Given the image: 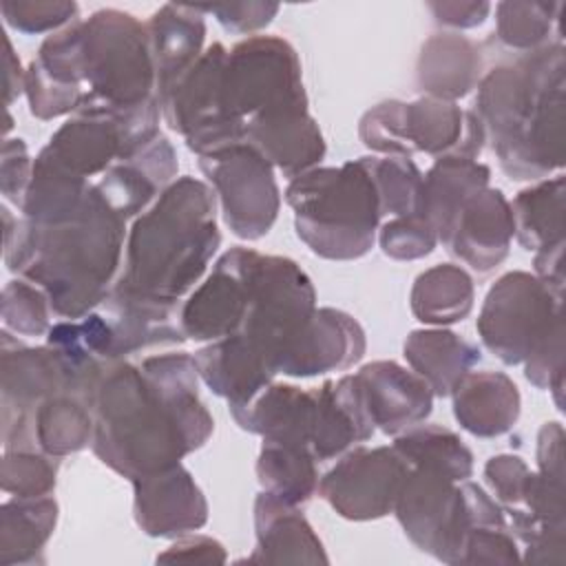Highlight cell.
Segmentation results:
<instances>
[{
  "instance_id": "bcb514c9",
  "label": "cell",
  "mask_w": 566,
  "mask_h": 566,
  "mask_svg": "<svg viewBox=\"0 0 566 566\" xmlns=\"http://www.w3.org/2000/svg\"><path fill=\"white\" fill-rule=\"evenodd\" d=\"M522 562L515 535L509 528L506 517L478 522L469 528L460 564H517Z\"/></svg>"
},
{
  "instance_id": "6da1fadb",
  "label": "cell",
  "mask_w": 566,
  "mask_h": 566,
  "mask_svg": "<svg viewBox=\"0 0 566 566\" xmlns=\"http://www.w3.org/2000/svg\"><path fill=\"white\" fill-rule=\"evenodd\" d=\"M195 356L168 352L113 363L93 396L91 449L102 464L137 480L179 464L201 449L214 420L199 398Z\"/></svg>"
},
{
  "instance_id": "d6a6232c",
  "label": "cell",
  "mask_w": 566,
  "mask_h": 566,
  "mask_svg": "<svg viewBox=\"0 0 566 566\" xmlns=\"http://www.w3.org/2000/svg\"><path fill=\"white\" fill-rule=\"evenodd\" d=\"M55 497H11L0 506V564H38L57 524Z\"/></svg>"
},
{
  "instance_id": "f5cc1de1",
  "label": "cell",
  "mask_w": 566,
  "mask_h": 566,
  "mask_svg": "<svg viewBox=\"0 0 566 566\" xmlns=\"http://www.w3.org/2000/svg\"><path fill=\"white\" fill-rule=\"evenodd\" d=\"M537 471L555 478H564V427L557 420L544 422L537 431Z\"/></svg>"
},
{
  "instance_id": "ffe728a7",
  "label": "cell",
  "mask_w": 566,
  "mask_h": 566,
  "mask_svg": "<svg viewBox=\"0 0 566 566\" xmlns=\"http://www.w3.org/2000/svg\"><path fill=\"white\" fill-rule=\"evenodd\" d=\"M245 310V281L228 250L217 259L212 272L188 294L179 307V325L186 340L212 343L237 334Z\"/></svg>"
},
{
  "instance_id": "11a10c76",
  "label": "cell",
  "mask_w": 566,
  "mask_h": 566,
  "mask_svg": "<svg viewBox=\"0 0 566 566\" xmlns=\"http://www.w3.org/2000/svg\"><path fill=\"white\" fill-rule=\"evenodd\" d=\"M24 73L20 66V57L13 53V44L4 40V106L9 108L24 93Z\"/></svg>"
},
{
  "instance_id": "52a82bcc",
  "label": "cell",
  "mask_w": 566,
  "mask_h": 566,
  "mask_svg": "<svg viewBox=\"0 0 566 566\" xmlns=\"http://www.w3.org/2000/svg\"><path fill=\"white\" fill-rule=\"evenodd\" d=\"M394 515L418 551L458 566L469 528L502 517L504 509L475 482H455L436 469L409 467Z\"/></svg>"
},
{
  "instance_id": "7bdbcfd3",
  "label": "cell",
  "mask_w": 566,
  "mask_h": 566,
  "mask_svg": "<svg viewBox=\"0 0 566 566\" xmlns=\"http://www.w3.org/2000/svg\"><path fill=\"white\" fill-rule=\"evenodd\" d=\"M2 325L18 336H46L55 316L49 296L31 281L18 276L2 287Z\"/></svg>"
},
{
  "instance_id": "5bb4252c",
  "label": "cell",
  "mask_w": 566,
  "mask_h": 566,
  "mask_svg": "<svg viewBox=\"0 0 566 566\" xmlns=\"http://www.w3.org/2000/svg\"><path fill=\"white\" fill-rule=\"evenodd\" d=\"M69 394V374L51 345L31 347L0 332V422L2 447L35 449L31 431L33 409L55 396Z\"/></svg>"
},
{
  "instance_id": "b9f144b4",
  "label": "cell",
  "mask_w": 566,
  "mask_h": 566,
  "mask_svg": "<svg viewBox=\"0 0 566 566\" xmlns=\"http://www.w3.org/2000/svg\"><path fill=\"white\" fill-rule=\"evenodd\" d=\"M60 458L38 449H7L0 462V486L13 497H44L57 484Z\"/></svg>"
},
{
  "instance_id": "ee69618b",
  "label": "cell",
  "mask_w": 566,
  "mask_h": 566,
  "mask_svg": "<svg viewBox=\"0 0 566 566\" xmlns=\"http://www.w3.org/2000/svg\"><path fill=\"white\" fill-rule=\"evenodd\" d=\"M4 22L27 35L55 33L77 20L80 7L71 0H2Z\"/></svg>"
},
{
  "instance_id": "9a60e30c",
  "label": "cell",
  "mask_w": 566,
  "mask_h": 566,
  "mask_svg": "<svg viewBox=\"0 0 566 566\" xmlns=\"http://www.w3.org/2000/svg\"><path fill=\"white\" fill-rule=\"evenodd\" d=\"M407 471L394 447H352L318 478V495L349 522L380 520L394 513Z\"/></svg>"
},
{
  "instance_id": "ba28073f",
  "label": "cell",
  "mask_w": 566,
  "mask_h": 566,
  "mask_svg": "<svg viewBox=\"0 0 566 566\" xmlns=\"http://www.w3.org/2000/svg\"><path fill=\"white\" fill-rule=\"evenodd\" d=\"M358 137L365 148L387 157L460 155L478 159L486 135L473 111L422 95L411 102L385 99L363 113Z\"/></svg>"
},
{
  "instance_id": "4dcf8cb0",
  "label": "cell",
  "mask_w": 566,
  "mask_h": 566,
  "mask_svg": "<svg viewBox=\"0 0 566 566\" xmlns=\"http://www.w3.org/2000/svg\"><path fill=\"white\" fill-rule=\"evenodd\" d=\"M402 356L411 371H416L431 387L433 396L444 398L482 358V352L460 334L431 327L413 329L405 338Z\"/></svg>"
},
{
  "instance_id": "8fae6325",
  "label": "cell",
  "mask_w": 566,
  "mask_h": 566,
  "mask_svg": "<svg viewBox=\"0 0 566 566\" xmlns=\"http://www.w3.org/2000/svg\"><path fill=\"white\" fill-rule=\"evenodd\" d=\"M564 327V292L531 272L502 274L486 292L475 329L504 365H522L555 329Z\"/></svg>"
},
{
  "instance_id": "30bf717a",
  "label": "cell",
  "mask_w": 566,
  "mask_h": 566,
  "mask_svg": "<svg viewBox=\"0 0 566 566\" xmlns=\"http://www.w3.org/2000/svg\"><path fill=\"white\" fill-rule=\"evenodd\" d=\"M221 106L243 130L254 119L307 111L296 49L279 35H250L228 49Z\"/></svg>"
},
{
  "instance_id": "e575fe53",
  "label": "cell",
  "mask_w": 566,
  "mask_h": 566,
  "mask_svg": "<svg viewBox=\"0 0 566 566\" xmlns=\"http://www.w3.org/2000/svg\"><path fill=\"white\" fill-rule=\"evenodd\" d=\"M318 460L307 444L263 438L256 458V480L261 491L276 500L305 506L318 491Z\"/></svg>"
},
{
  "instance_id": "f35d334b",
  "label": "cell",
  "mask_w": 566,
  "mask_h": 566,
  "mask_svg": "<svg viewBox=\"0 0 566 566\" xmlns=\"http://www.w3.org/2000/svg\"><path fill=\"white\" fill-rule=\"evenodd\" d=\"M409 467H427L447 473L455 482L473 475V453L464 440L442 424H416L398 436L391 444Z\"/></svg>"
},
{
  "instance_id": "681fc988",
  "label": "cell",
  "mask_w": 566,
  "mask_h": 566,
  "mask_svg": "<svg viewBox=\"0 0 566 566\" xmlns=\"http://www.w3.org/2000/svg\"><path fill=\"white\" fill-rule=\"evenodd\" d=\"M33 159L29 157L27 144L20 137H7L0 150V190L7 201L22 206L27 186L31 181Z\"/></svg>"
},
{
  "instance_id": "1f68e13d",
  "label": "cell",
  "mask_w": 566,
  "mask_h": 566,
  "mask_svg": "<svg viewBox=\"0 0 566 566\" xmlns=\"http://www.w3.org/2000/svg\"><path fill=\"white\" fill-rule=\"evenodd\" d=\"M491 181V168L478 159L444 155L438 157L427 172H422L420 210L438 232V243L449 223L462 208V203L486 188Z\"/></svg>"
},
{
  "instance_id": "ac0fdd59",
  "label": "cell",
  "mask_w": 566,
  "mask_h": 566,
  "mask_svg": "<svg viewBox=\"0 0 566 566\" xmlns=\"http://www.w3.org/2000/svg\"><path fill=\"white\" fill-rule=\"evenodd\" d=\"M367 336L360 323L336 307H316L303 332L279 360V374L314 378L345 371L363 360Z\"/></svg>"
},
{
  "instance_id": "816d5d0a",
  "label": "cell",
  "mask_w": 566,
  "mask_h": 566,
  "mask_svg": "<svg viewBox=\"0 0 566 566\" xmlns=\"http://www.w3.org/2000/svg\"><path fill=\"white\" fill-rule=\"evenodd\" d=\"M433 20L449 29H475L484 24L491 13V4L484 0L478 2H427Z\"/></svg>"
},
{
  "instance_id": "f6af8a7d",
  "label": "cell",
  "mask_w": 566,
  "mask_h": 566,
  "mask_svg": "<svg viewBox=\"0 0 566 566\" xmlns=\"http://www.w3.org/2000/svg\"><path fill=\"white\" fill-rule=\"evenodd\" d=\"M376 239L382 254L396 261L429 256L438 245V232L422 214L391 217L378 228Z\"/></svg>"
},
{
  "instance_id": "7dc6e473",
  "label": "cell",
  "mask_w": 566,
  "mask_h": 566,
  "mask_svg": "<svg viewBox=\"0 0 566 566\" xmlns=\"http://www.w3.org/2000/svg\"><path fill=\"white\" fill-rule=\"evenodd\" d=\"M531 473L528 464L515 453H497L484 464V480L502 509L522 506Z\"/></svg>"
},
{
  "instance_id": "cb8c5ba5",
  "label": "cell",
  "mask_w": 566,
  "mask_h": 566,
  "mask_svg": "<svg viewBox=\"0 0 566 566\" xmlns=\"http://www.w3.org/2000/svg\"><path fill=\"white\" fill-rule=\"evenodd\" d=\"M53 161L88 179L104 175L115 161L133 157L124 128L108 117L73 115L66 119L42 148Z\"/></svg>"
},
{
  "instance_id": "8992f818",
  "label": "cell",
  "mask_w": 566,
  "mask_h": 566,
  "mask_svg": "<svg viewBox=\"0 0 566 566\" xmlns=\"http://www.w3.org/2000/svg\"><path fill=\"white\" fill-rule=\"evenodd\" d=\"M285 201L296 237L321 259L356 261L376 243L382 212L365 157L290 179Z\"/></svg>"
},
{
  "instance_id": "e0dca14e",
  "label": "cell",
  "mask_w": 566,
  "mask_h": 566,
  "mask_svg": "<svg viewBox=\"0 0 566 566\" xmlns=\"http://www.w3.org/2000/svg\"><path fill=\"white\" fill-rule=\"evenodd\" d=\"M130 484L133 517L148 537L177 539L206 526L208 500L181 462Z\"/></svg>"
},
{
  "instance_id": "d4e9b609",
  "label": "cell",
  "mask_w": 566,
  "mask_h": 566,
  "mask_svg": "<svg viewBox=\"0 0 566 566\" xmlns=\"http://www.w3.org/2000/svg\"><path fill=\"white\" fill-rule=\"evenodd\" d=\"M195 365L203 385L228 400L241 405L270 385L276 376L272 360L241 334H232L195 352Z\"/></svg>"
},
{
  "instance_id": "f1b7e54d",
  "label": "cell",
  "mask_w": 566,
  "mask_h": 566,
  "mask_svg": "<svg viewBox=\"0 0 566 566\" xmlns=\"http://www.w3.org/2000/svg\"><path fill=\"white\" fill-rule=\"evenodd\" d=\"M243 142L256 148L287 179L316 168L327 150L323 133L310 111L248 122Z\"/></svg>"
},
{
  "instance_id": "74e56055",
  "label": "cell",
  "mask_w": 566,
  "mask_h": 566,
  "mask_svg": "<svg viewBox=\"0 0 566 566\" xmlns=\"http://www.w3.org/2000/svg\"><path fill=\"white\" fill-rule=\"evenodd\" d=\"M33 444L55 458L86 449L93 442V407L73 394H55L42 400L31 413Z\"/></svg>"
},
{
  "instance_id": "8d00e7d4",
  "label": "cell",
  "mask_w": 566,
  "mask_h": 566,
  "mask_svg": "<svg viewBox=\"0 0 566 566\" xmlns=\"http://www.w3.org/2000/svg\"><path fill=\"white\" fill-rule=\"evenodd\" d=\"M91 188L93 181L75 177L40 150L33 159V172L20 212L35 223H62L82 208Z\"/></svg>"
},
{
  "instance_id": "484cf974",
  "label": "cell",
  "mask_w": 566,
  "mask_h": 566,
  "mask_svg": "<svg viewBox=\"0 0 566 566\" xmlns=\"http://www.w3.org/2000/svg\"><path fill=\"white\" fill-rule=\"evenodd\" d=\"M159 95L206 51V13L199 4H161L146 22Z\"/></svg>"
},
{
  "instance_id": "ab89813d",
  "label": "cell",
  "mask_w": 566,
  "mask_h": 566,
  "mask_svg": "<svg viewBox=\"0 0 566 566\" xmlns=\"http://www.w3.org/2000/svg\"><path fill=\"white\" fill-rule=\"evenodd\" d=\"M564 2H520L504 0L495 7V38L506 49L524 55L551 44L553 31H557L559 11Z\"/></svg>"
},
{
  "instance_id": "4316f807",
  "label": "cell",
  "mask_w": 566,
  "mask_h": 566,
  "mask_svg": "<svg viewBox=\"0 0 566 566\" xmlns=\"http://www.w3.org/2000/svg\"><path fill=\"white\" fill-rule=\"evenodd\" d=\"M449 396L455 422L475 438L509 433L522 411L520 389L504 371H469Z\"/></svg>"
},
{
  "instance_id": "d590c367",
  "label": "cell",
  "mask_w": 566,
  "mask_h": 566,
  "mask_svg": "<svg viewBox=\"0 0 566 566\" xmlns=\"http://www.w3.org/2000/svg\"><path fill=\"white\" fill-rule=\"evenodd\" d=\"M511 203L515 239L526 252H539L553 243L566 241V179L564 175L539 179L515 195Z\"/></svg>"
},
{
  "instance_id": "2e32d148",
  "label": "cell",
  "mask_w": 566,
  "mask_h": 566,
  "mask_svg": "<svg viewBox=\"0 0 566 566\" xmlns=\"http://www.w3.org/2000/svg\"><path fill=\"white\" fill-rule=\"evenodd\" d=\"M513 237L509 199L500 188L486 186L462 203L440 243L451 256L484 276L504 263Z\"/></svg>"
},
{
  "instance_id": "44dd1931",
  "label": "cell",
  "mask_w": 566,
  "mask_h": 566,
  "mask_svg": "<svg viewBox=\"0 0 566 566\" xmlns=\"http://www.w3.org/2000/svg\"><path fill=\"white\" fill-rule=\"evenodd\" d=\"M177 179V153L159 135L128 159L115 161L97 181L102 199L126 221L137 219Z\"/></svg>"
},
{
  "instance_id": "3957f363",
  "label": "cell",
  "mask_w": 566,
  "mask_h": 566,
  "mask_svg": "<svg viewBox=\"0 0 566 566\" xmlns=\"http://www.w3.org/2000/svg\"><path fill=\"white\" fill-rule=\"evenodd\" d=\"M566 49L562 40L486 71L473 113L500 168L539 181L566 164Z\"/></svg>"
},
{
  "instance_id": "836d02e7",
  "label": "cell",
  "mask_w": 566,
  "mask_h": 566,
  "mask_svg": "<svg viewBox=\"0 0 566 566\" xmlns=\"http://www.w3.org/2000/svg\"><path fill=\"white\" fill-rule=\"evenodd\" d=\"M475 301L471 274L455 263H438L420 272L409 292V307L416 321L447 327L464 321Z\"/></svg>"
},
{
  "instance_id": "7c38bea8",
  "label": "cell",
  "mask_w": 566,
  "mask_h": 566,
  "mask_svg": "<svg viewBox=\"0 0 566 566\" xmlns=\"http://www.w3.org/2000/svg\"><path fill=\"white\" fill-rule=\"evenodd\" d=\"M199 170L212 188L230 232L243 241L263 239L281 210L274 166L248 142L199 157Z\"/></svg>"
},
{
  "instance_id": "db71d44e",
  "label": "cell",
  "mask_w": 566,
  "mask_h": 566,
  "mask_svg": "<svg viewBox=\"0 0 566 566\" xmlns=\"http://www.w3.org/2000/svg\"><path fill=\"white\" fill-rule=\"evenodd\" d=\"M564 248H566V241H559V243H553V245L535 252V256H533V274L537 279H542L544 283H548L557 292H564V283H566Z\"/></svg>"
},
{
  "instance_id": "603a6c76",
  "label": "cell",
  "mask_w": 566,
  "mask_h": 566,
  "mask_svg": "<svg viewBox=\"0 0 566 566\" xmlns=\"http://www.w3.org/2000/svg\"><path fill=\"white\" fill-rule=\"evenodd\" d=\"M254 551L250 564H327L323 542L301 506L285 504L261 491L254 500Z\"/></svg>"
},
{
  "instance_id": "60d3db41",
  "label": "cell",
  "mask_w": 566,
  "mask_h": 566,
  "mask_svg": "<svg viewBox=\"0 0 566 566\" xmlns=\"http://www.w3.org/2000/svg\"><path fill=\"white\" fill-rule=\"evenodd\" d=\"M371 179L380 197L382 217H405L418 214L422 170L409 157H387V155H365Z\"/></svg>"
},
{
  "instance_id": "c3c4849f",
  "label": "cell",
  "mask_w": 566,
  "mask_h": 566,
  "mask_svg": "<svg viewBox=\"0 0 566 566\" xmlns=\"http://www.w3.org/2000/svg\"><path fill=\"white\" fill-rule=\"evenodd\" d=\"M203 13L214 15V20L230 33H250L265 29L279 13L276 2H223V4H199Z\"/></svg>"
},
{
  "instance_id": "277c9868",
  "label": "cell",
  "mask_w": 566,
  "mask_h": 566,
  "mask_svg": "<svg viewBox=\"0 0 566 566\" xmlns=\"http://www.w3.org/2000/svg\"><path fill=\"white\" fill-rule=\"evenodd\" d=\"M219 243L212 188L190 175L177 177L133 219L124 270L115 285L157 301L179 303L195 290Z\"/></svg>"
},
{
  "instance_id": "4fadbf2b",
  "label": "cell",
  "mask_w": 566,
  "mask_h": 566,
  "mask_svg": "<svg viewBox=\"0 0 566 566\" xmlns=\"http://www.w3.org/2000/svg\"><path fill=\"white\" fill-rule=\"evenodd\" d=\"M226 57L228 49L221 42L208 44L201 57L159 95L161 119L199 157L243 142V128L221 106Z\"/></svg>"
},
{
  "instance_id": "7402d4cb",
  "label": "cell",
  "mask_w": 566,
  "mask_h": 566,
  "mask_svg": "<svg viewBox=\"0 0 566 566\" xmlns=\"http://www.w3.org/2000/svg\"><path fill=\"white\" fill-rule=\"evenodd\" d=\"M376 427L367 413L354 376L325 380L314 389V422L310 449L318 462L334 460L358 442H367Z\"/></svg>"
},
{
  "instance_id": "83f0119b",
  "label": "cell",
  "mask_w": 566,
  "mask_h": 566,
  "mask_svg": "<svg viewBox=\"0 0 566 566\" xmlns=\"http://www.w3.org/2000/svg\"><path fill=\"white\" fill-rule=\"evenodd\" d=\"M239 429L270 438L290 440L310 447L314 422V389H301L287 382H270L250 400L228 407Z\"/></svg>"
},
{
  "instance_id": "7a4b0ae2",
  "label": "cell",
  "mask_w": 566,
  "mask_h": 566,
  "mask_svg": "<svg viewBox=\"0 0 566 566\" xmlns=\"http://www.w3.org/2000/svg\"><path fill=\"white\" fill-rule=\"evenodd\" d=\"M4 265L35 283L55 318L77 321L95 310L119 276L126 248V219L88 190L82 208L62 223L13 219L2 206Z\"/></svg>"
},
{
  "instance_id": "d6986e66",
  "label": "cell",
  "mask_w": 566,
  "mask_h": 566,
  "mask_svg": "<svg viewBox=\"0 0 566 566\" xmlns=\"http://www.w3.org/2000/svg\"><path fill=\"white\" fill-rule=\"evenodd\" d=\"M367 413L385 436H398L431 416L433 391L416 371L396 360H374L352 374Z\"/></svg>"
},
{
  "instance_id": "f907efd6",
  "label": "cell",
  "mask_w": 566,
  "mask_h": 566,
  "mask_svg": "<svg viewBox=\"0 0 566 566\" xmlns=\"http://www.w3.org/2000/svg\"><path fill=\"white\" fill-rule=\"evenodd\" d=\"M228 555L221 542L208 535H184L177 537L172 546H168L164 553L157 555V562L161 564H226Z\"/></svg>"
},
{
  "instance_id": "9c48e42d",
  "label": "cell",
  "mask_w": 566,
  "mask_h": 566,
  "mask_svg": "<svg viewBox=\"0 0 566 566\" xmlns=\"http://www.w3.org/2000/svg\"><path fill=\"white\" fill-rule=\"evenodd\" d=\"M245 281L248 310L237 334L265 354L279 374V360L316 312L312 279L294 259L230 248Z\"/></svg>"
},
{
  "instance_id": "f546056e",
  "label": "cell",
  "mask_w": 566,
  "mask_h": 566,
  "mask_svg": "<svg viewBox=\"0 0 566 566\" xmlns=\"http://www.w3.org/2000/svg\"><path fill=\"white\" fill-rule=\"evenodd\" d=\"M482 66V51L473 40L453 31L433 33L420 46L416 82L429 97L458 102L480 84Z\"/></svg>"
},
{
  "instance_id": "5b68a950",
  "label": "cell",
  "mask_w": 566,
  "mask_h": 566,
  "mask_svg": "<svg viewBox=\"0 0 566 566\" xmlns=\"http://www.w3.org/2000/svg\"><path fill=\"white\" fill-rule=\"evenodd\" d=\"M84 99L75 115L115 119L133 153L159 133L161 108L146 22L122 9H97L82 20Z\"/></svg>"
}]
</instances>
